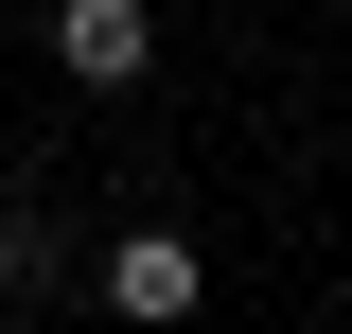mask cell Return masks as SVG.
Segmentation results:
<instances>
[{
    "mask_svg": "<svg viewBox=\"0 0 352 334\" xmlns=\"http://www.w3.org/2000/svg\"><path fill=\"white\" fill-rule=\"evenodd\" d=\"M88 299H106V317H141V334H176L194 299H212V247L141 211V229H106V264H88Z\"/></svg>",
    "mask_w": 352,
    "mask_h": 334,
    "instance_id": "obj_1",
    "label": "cell"
},
{
    "mask_svg": "<svg viewBox=\"0 0 352 334\" xmlns=\"http://www.w3.org/2000/svg\"><path fill=\"white\" fill-rule=\"evenodd\" d=\"M53 71H71V88H106V106H124V88L159 71V18H141V0H53Z\"/></svg>",
    "mask_w": 352,
    "mask_h": 334,
    "instance_id": "obj_2",
    "label": "cell"
},
{
    "mask_svg": "<svg viewBox=\"0 0 352 334\" xmlns=\"http://www.w3.org/2000/svg\"><path fill=\"white\" fill-rule=\"evenodd\" d=\"M18 299H53V194L0 211V317H18Z\"/></svg>",
    "mask_w": 352,
    "mask_h": 334,
    "instance_id": "obj_3",
    "label": "cell"
}]
</instances>
